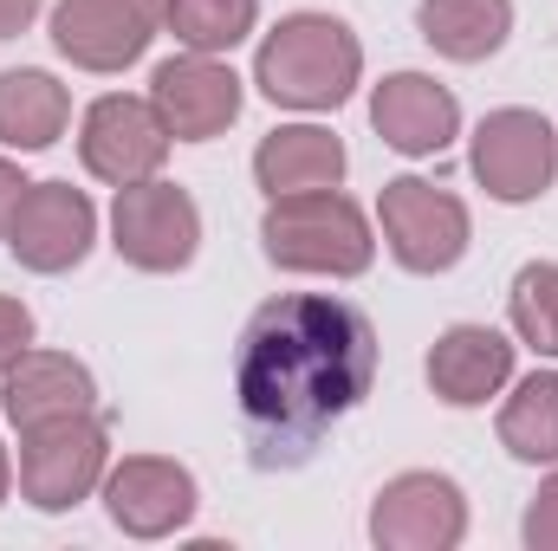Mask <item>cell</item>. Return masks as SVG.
<instances>
[{
	"instance_id": "obj_21",
	"label": "cell",
	"mask_w": 558,
	"mask_h": 551,
	"mask_svg": "<svg viewBox=\"0 0 558 551\" xmlns=\"http://www.w3.org/2000/svg\"><path fill=\"white\" fill-rule=\"evenodd\" d=\"M254 13H260V0H169L162 20L175 26V39L189 52H228L254 33Z\"/></svg>"
},
{
	"instance_id": "obj_27",
	"label": "cell",
	"mask_w": 558,
	"mask_h": 551,
	"mask_svg": "<svg viewBox=\"0 0 558 551\" xmlns=\"http://www.w3.org/2000/svg\"><path fill=\"white\" fill-rule=\"evenodd\" d=\"M131 7H137L143 20H162V13H169V0H131Z\"/></svg>"
},
{
	"instance_id": "obj_13",
	"label": "cell",
	"mask_w": 558,
	"mask_h": 551,
	"mask_svg": "<svg viewBox=\"0 0 558 551\" xmlns=\"http://www.w3.org/2000/svg\"><path fill=\"white\" fill-rule=\"evenodd\" d=\"M149 26L131 0H59L52 13V46L85 65V72H124L131 59H143Z\"/></svg>"
},
{
	"instance_id": "obj_25",
	"label": "cell",
	"mask_w": 558,
	"mask_h": 551,
	"mask_svg": "<svg viewBox=\"0 0 558 551\" xmlns=\"http://www.w3.org/2000/svg\"><path fill=\"white\" fill-rule=\"evenodd\" d=\"M26 188H33V182H20L13 162H0V241H7V228H13V215H20V201H26Z\"/></svg>"
},
{
	"instance_id": "obj_18",
	"label": "cell",
	"mask_w": 558,
	"mask_h": 551,
	"mask_svg": "<svg viewBox=\"0 0 558 551\" xmlns=\"http://www.w3.org/2000/svg\"><path fill=\"white\" fill-rule=\"evenodd\" d=\"M422 39L441 52V59H494L513 33V0H422L416 7Z\"/></svg>"
},
{
	"instance_id": "obj_28",
	"label": "cell",
	"mask_w": 558,
	"mask_h": 551,
	"mask_svg": "<svg viewBox=\"0 0 558 551\" xmlns=\"http://www.w3.org/2000/svg\"><path fill=\"white\" fill-rule=\"evenodd\" d=\"M0 500H7V454H0Z\"/></svg>"
},
{
	"instance_id": "obj_3",
	"label": "cell",
	"mask_w": 558,
	"mask_h": 551,
	"mask_svg": "<svg viewBox=\"0 0 558 551\" xmlns=\"http://www.w3.org/2000/svg\"><path fill=\"white\" fill-rule=\"evenodd\" d=\"M260 241H267V260L286 267V273H331V279H357L371 267V247H377L371 221L338 188L274 195Z\"/></svg>"
},
{
	"instance_id": "obj_8",
	"label": "cell",
	"mask_w": 558,
	"mask_h": 551,
	"mask_svg": "<svg viewBox=\"0 0 558 551\" xmlns=\"http://www.w3.org/2000/svg\"><path fill=\"white\" fill-rule=\"evenodd\" d=\"M92 234H98V208L85 201V188L33 182L7 228V247L26 273H72L92 254Z\"/></svg>"
},
{
	"instance_id": "obj_17",
	"label": "cell",
	"mask_w": 558,
	"mask_h": 551,
	"mask_svg": "<svg viewBox=\"0 0 558 551\" xmlns=\"http://www.w3.org/2000/svg\"><path fill=\"white\" fill-rule=\"evenodd\" d=\"M254 175L267 195H305V188H338L344 175V143L318 124H292L254 149Z\"/></svg>"
},
{
	"instance_id": "obj_14",
	"label": "cell",
	"mask_w": 558,
	"mask_h": 551,
	"mask_svg": "<svg viewBox=\"0 0 558 551\" xmlns=\"http://www.w3.org/2000/svg\"><path fill=\"white\" fill-rule=\"evenodd\" d=\"M371 124H377V137L390 143V149H403V156H435V149H448L454 131H461V105H454L435 78L397 72V78L377 85Z\"/></svg>"
},
{
	"instance_id": "obj_12",
	"label": "cell",
	"mask_w": 558,
	"mask_h": 551,
	"mask_svg": "<svg viewBox=\"0 0 558 551\" xmlns=\"http://www.w3.org/2000/svg\"><path fill=\"white\" fill-rule=\"evenodd\" d=\"M105 506H111V519H118L131 539H162V532L189 526V513H195V480H189V467H175V461L137 454V461H124V467L105 480Z\"/></svg>"
},
{
	"instance_id": "obj_11",
	"label": "cell",
	"mask_w": 558,
	"mask_h": 551,
	"mask_svg": "<svg viewBox=\"0 0 558 551\" xmlns=\"http://www.w3.org/2000/svg\"><path fill=\"white\" fill-rule=\"evenodd\" d=\"M149 105H156V118L169 124L175 143H208L241 118V78L228 65H215L208 52H189V59L156 65Z\"/></svg>"
},
{
	"instance_id": "obj_2",
	"label": "cell",
	"mask_w": 558,
	"mask_h": 551,
	"mask_svg": "<svg viewBox=\"0 0 558 551\" xmlns=\"http://www.w3.org/2000/svg\"><path fill=\"white\" fill-rule=\"evenodd\" d=\"M364 72V46L344 20L331 13H292L279 20L254 59V85L274 98V105H292V111H331L351 98Z\"/></svg>"
},
{
	"instance_id": "obj_16",
	"label": "cell",
	"mask_w": 558,
	"mask_h": 551,
	"mask_svg": "<svg viewBox=\"0 0 558 551\" xmlns=\"http://www.w3.org/2000/svg\"><path fill=\"white\" fill-rule=\"evenodd\" d=\"M507 377H513V344L500 331H487V325H448L435 338V351H428V383L454 409L487 403Z\"/></svg>"
},
{
	"instance_id": "obj_22",
	"label": "cell",
	"mask_w": 558,
	"mask_h": 551,
	"mask_svg": "<svg viewBox=\"0 0 558 551\" xmlns=\"http://www.w3.org/2000/svg\"><path fill=\"white\" fill-rule=\"evenodd\" d=\"M513 325L520 338L539 351V357H558V267L539 260L513 279Z\"/></svg>"
},
{
	"instance_id": "obj_26",
	"label": "cell",
	"mask_w": 558,
	"mask_h": 551,
	"mask_svg": "<svg viewBox=\"0 0 558 551\" xmlns=\"http://www.w3.org/2000/svg\"><path fill=\"white\" fill-rule=\"evenodd\" d=\"M33 13H39V0H0V39L26 33V26H33Z\"/></svg>"
},
{
	"instance_id": "obj_20",
	"label": "cell",
	"mask_w": 558,
	"mask_h": 551,
	"mask_svg": "<svg viewBox=\"0 0 558 551\" xmlns=\"http://www.w3.org/2000/svg\"><path fill=\"white\" fill-rule=\"evenodd\" d=\"M500 448L520 461H558V377H526L500 409Z\"/></svg>"
},
{
	"instance_id": "obj_1",
	"label": "cell",
	"mask_w": 558,
	"mask_h": 551,
	"mask_svg": "<svg viewBox=\"0 0 558 551\" xmlns=\"http://www.w3.org/2000/svg\"><path fill=\"white\" fill-rule=\"evenodd\" d=\"M377 383V331L357 305L325 292H286L267 298L234 357V396L241 428L254 448V467H305L331 421L357 409Z\"/></svg>"
},
{
	"instance_id": "obj_19",
	"label": "cell",
	"mask_w": 558,
	"mask_h": 551,
	"mask_svg": "<svg viewBox=\"0 0 558 551\" xmlns=\"http://www.w3.org/2000/svg\"><path fill=\"white\" fill-rule=\"evenodd\" d=\"M65 118H72V98H65V85L52 72H33V65L0 72V143L46 149V143H59Z\"/></svg>"
},
{
	"instance_id": "obj_7",
	"label": "cell",
	"mask_w": 558,
	"mask_h": 551,
	"mask_svg": "<svg viewBox=\"0 0 558 551\" xmlns=\"http://www.w3.org/2000/svg\"><path fill=\"white\" fill-rule=\"evenodd\" d=\"M474 175L494 201H533L558 175V131L539 111H494L474 131Z\"/></svg>"
},
{
	"instance_id": "obj_24",
	"label": "cell",
	"mask_w": 558,
	"mask_h": 551,
	"mask_svg": "<svg viewBox=\"0 0 558 551\" xmlns=\"http://www.w3.org/2000/svg\"><path fill=\"white\" fill-rule=\"evenodd\" d=\"M26 344H33V311H26L20 298H0V370H7Z\"/></svg>"
},
{
	"instance_id": "obj_6",
	"label": "cell",
	"mask_w": 558,
	"mask_h": 551,
	"mask_svg": "<svg viewBox=\"0 0 558 551\" xmlns=\"http://www.w3.org/2000/svg\"><path fill=\"white\" fill-rule=\"evenodd\" d=\"M384 234L410 273H448L468 254V208L435 182H384Z\"/></svg>"
},
{
	"instance_id": "obj_4",
	"label": "cell",
	"mask_w": 558,
	"mask_h": 551,
	"mask_svg": "<svg viewBox=\"0 0 558 551\" xmlns=\"http://www.w3.org/2000/svg\"><path fill=\"white\" fill-rule=\"evenodd\" d=\"M105 454H111L105 448V421L92 409L20 428V493L39 513H65L105 480Z\"/></svg>"
},
{
	"instance_id": "obj_23",
	"label": "cell",
	"mask_w": 558,
	"mask_h": 551,
	"mask_svg": "<svg viewBox=\"0 0 558 551\" xmlns=\"http://www.w3.org/2000/svg\"><path fill=\"white\" fill-rule=\"evenodd\" d=\"M526 546L533 551H558V474L533 493V506H526Z\"/></svg>"
},
{
	"instance_id": "obj_10",
	"label": "cell",
	"mask_w": 558,
	"mask_h": 551,
	"mask_svg": "<svg viewBox=\"0 0 558 551\" xmlns=\"http://www.w3.org/2000/svg\"><path fill=\"white\" fill-rule=\"evenodd\" d=\"M78 156L98 182L111 188H131V182H149L169 156V124L156 118V105L143 98H98L85 111V137H78Z\"/></svg>"
},
{
	"instance_id": "obj_15",
	"label": "cell",
	"mask_w": 558,
	"mask_h": 551,
	"mask_svg": "<svg viewBox=\"0 0 558 551\" xmlns=\"http://www.w3.org/2000/svg\"><path fill=\"white\" fill-rule=\"evenodd\" d=\"M0 377H7L0 409H7L13 428H39V421H52V415L98 409V383H92V370L72 364V357H59V351H20Z\"/></svg>"
},
{
	"instance_id": "obj_9",
	"label": "cell",
	"mask_w": 558,
	"mask_h": 551,
	"mask_svg": "<svg viewBox=\"0 0 558 551\" xmlns=\"http://www.w3.org/2000/svg\"><path fill=\"white\" fill-rule=\"evenodd\" d=\"M468 532L461 487L448 474H397L371 506V539L384 551H448Z\"/></svg>"
},
{
	"instance_id": "obj_5",
	"label": "cell",
	"mask_w": 558,
	"mask_h": 551,
	"mask_svg": "<svg viewBox=\"0 0 558 551\" xmlns=\"http://www.w3.org/2000/svg\"><path fill=\"white\" fill-rule=\"evenodd\" d=\"M111 247L137 267V273H182L195 260V241H202V215L189 201V188L175 182H131L118 188V208H111Z\"/></svg>"
}]
</instances>
